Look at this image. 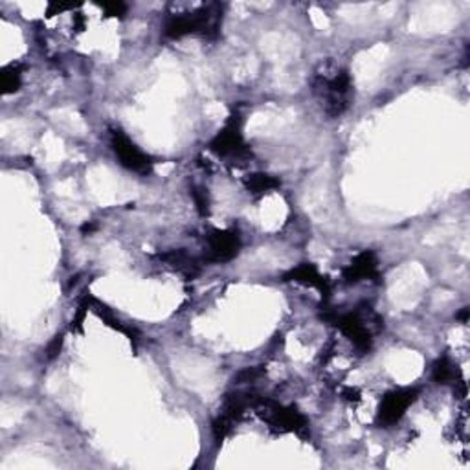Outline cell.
<instances>
[{
    "label": "cell",
    "instance_id": "cell-1",
    "mask_svg": "<svg viewBox=\"0 0 470 470\" xmlns=\"http://www.w3.org/2000/svg\"><path fill=\"white\" fill-rule=\"evenodd\" d=\"M311 87L327 118L335 119L350 111L353 104V81L343 66L333 61L320 63L312 73Z\"/></svg>",
    "mask_w": 470,
    "mask_h": 470
},
{
    "label": "cell",
    "instance_id": "cell-2",
    "mask_svg": "<svg viewBox=\"0 0 470 470\" xmlns=\"http://www.w3.org/2000/svg\"><path fill=\"white\" fill-rule=\"evenodd\" d=\"M222 22V6L208 4L195 12L173 13L164 22V37L182 39L188 35H201L204 39H217Z\"/></svg>",
    "mask_w": 470,
    "mask_h": 470
},
{
    "label": "cell",
    "instance_id": "cell-3",
    "mask_svg": "<svg viewBox=\"0 0 470 470\" xmlns=\"http://www.w3.org/2000/svg\"><path fill=\"white\" fill-rule=\"evenodd\" d=\"M333 324L338 327V331L348 338L355 350L360 353H367L374 348V335L375 331L382 329V320L381 316L371 309H357L353 312H343V314H335Z\"/></svg>",
    "mask_w": 470,
    "mask_h": 470
},
{
    "label": "cell",
    "instance_id": "cell-4",
    "mask_svg": "<svg viewBox=\"0 0 470 470\" xmlns=\"http://www.w3.org/2000/svg\"><path fill=\"white\" fill-rule=\"evenodd\" d=\"M254 410L263 423L278 434H296L300 437L309 435V420L298 408L283 406L272 399L258 397Z\"/></svg>",
    "mask_w": 470,
    "mask_h": 470
},
{
    "label": "cell",
    "instance_id": "cell-5",
    "mask_svg": "<svg viewBox=\"0 0 470 470\" xmlns=\"http://www.w3.org/2000/svg\"><path fill=\"white\" fill-rule=\"evenodd\" d=\"M210 150L217 157L228 160H244L252 155L243 136V118L239 112H234L225 123V127L215 135L210 142Z\"/></svg>",
    "mask_w": 470,
    "mask_h": 470
},
{
    "label": "cell",
    "instance_id": "cell-6",
    "mask_svg": "<svg viewBox=\"0 0 470 470\" xmlns=\"http://www.w3.org/2000/svg\"><path fill=\"white\" fill-rule=\"evenodd\" d=\"M256 399H258L256 395L243 393V391H235V393L227 395L225 403H222L220 413L217 415V419L213 420V425H212V432H213V437L217 443L225 441L230 435L232 428L243 419V415L250 408L254 410Z\"/></svg>",
    "mask_w": 470,
    "mask_h": 470
},
{
    "label": "cell",
    "instance_id": "cell-7",
    "mask_svg": "<svg viewBox=\"0 0 470 470\" xmlns=\"http://www.w3.org/2000/svg\"><path fill=\"white\" fill-rule=\"evenodd\" d=\"M111 147L123 167L143 177L151 175L153 171L151 157L145 155L135 142L129 140L126 133L119 129H111Z\"/></svg>",
    "mask_w": 470,
    "mask_h": 470
},
{
    "label": "cell",
    "instance_id": "cell-8",
    "mask_svg": "<svg viewBox=\"0 0 470 470\" xmlns=\"http://www.w3.org/2000/svg\"><path fill=\"white\" fill-rule=\"evenodd\" d=\"M241 252V235L237 228L212 230L206 235V263H228Z\"/></svg>",
    "mask_w": 470,
    "mask_h": 470
},
{
    "label": "cell",
    "instance_id": "cell-9",
    "mask_svg": "<svg viewBox=\"0 0 470 470\" xmlns=\"http://www.w3.org/2000/svg\"><path fill=\"white\" fill-rule=\"evenodd\" d=\"M419 389L415 388H399L386 393L382 397V403L379 406L377 420L382 427H393L405 417L408 408L417 401Z\"/></svg>",
    "mask_w": 470,
    "mask_h": 470
},
{
    "label": "cell",
    "instance_id": "cell-10",
    "mask_svg": "<svg viewBox=\"0 0 470 470\" xmlns=\"http://www.w3.org/2000/svg\"><path fill=\"white\" fill-rule=\"evenodd\" d=\"M345 283H360V281H377L379 272V259L371 250H364L353 258V261L343 268Z\"/></svg>",
    "mask_w": 470,
    "mask_h": 470
},
{
    "label": "cell",
    "instance_id": "cell-11",
    "mask_svg": "<svg viewBox=\"0 0 470 470\" xmlns=\"http://www.w3.org/2000/svg\"><path fill=\"white\" fill-rule=\"evenodd\" d=\"M283 280L316 289L321 294V298H329V294H331V287H329L327 278L321 276L320 270L311 263H302L296 268H290L283 276Z\"/></svg>",
    "mask_w": 470,
    "mask_h": 470
},
{
    "label": "cell",
    "instance_id": "cell-12",
    "mask_svg": "<svg viewBox=\"0 0 470 470\" xmlns=\"http://www.w3.org/2000/svg\"><path fill=\"white\" fill-rule=\"evenodd\" d=\"M158 259L186 280H195L196 276H201L203 272V261L186 250H169L160 254Z\"/></svg>",
    "mask_w": 470,
    "mask_h": 470
},
{
    "label": "cell",
    "instance_id": "cell-13",
    "mask_svg": "<svg viewBox=\"0 0 470 470\" xmlns=\"http://www.w3.org/2000/svg\"><path fill=\"white\" fill-rule=\"evenodd\" d=\"M246 191L256 195V196H263L270 191H274L281 186L280 179H276L274 175H268V173H252V175L244 177L243 181Z\"/></svg>",
    "mask_w": 470,
    "mask_h": 470
},
{
    "label": "cell",
    "instance_id": "cell-14",
    "mask_svg": "<svg viewBox=\"0 0 470 470\" xmlns=\"http://www.w3.org/2000/svg\"><path fill=\"white\" fill-rule=\"evenodd\" d=\"M456 379H458V369L454 367V364L447 357L439 358L434 366V381L437 384H451Z\"/></svg>",
    "mask_w": 470,
    "mask_h": 470
},
{
    "label": "cell",
    "instance_id": "cell-15",
    "mask_svg": "<svg viewBox=\"0 0 470 470\" xmlns=\"http://www.w3.org/2000/svg\"><path fill=\"white\" fill-rule=\"evenodd\" d=\"M22 83V68L19 65H10L3 70V78H0V85H3L4 94H13L20 89Z\"/></svg>",
    "mask_w": 470,
    "mask_h": 470
},
{
    "label": "cell",
    "instance_id": "cell-16",
    "mask_svg": "<svg viewBox=\"0 0 470 470\" xmlns=\"http://www.w3.org/2000/svg\"><path fill=\"white\" fill-rule=\"evenodd\" d=\"M191 196H193V203L196 212H199L203 217L210 215V195L208 189L204 186L195 184L191 186Z\"/></svg>",
    "mask_w": 470,
    "mask_h": 470
},
{
    "label": "cell",
    "instance_id": "cell-17",
    "mask_svg": "<svg viewBox=\"0 0 470 470\" xmlns=\"http://www.w3.org/2000/svg\"><path fill=\"white\" fill-rule=\"evenodd\" d=\"M261 375H263V369H259V367H246V369H243L237 374V377H235L237 382L235 384H252Z\"/></svg>",
    "mask_w": 470,
    "mask_h": 470
},
{
    "label": "cell",
    "instance_id": "cell-18",
    "mask_svg": "<svg viewBox=\"0 0 470 470\" xmlns=\"http://www.w3.org/2000/svg\"><path fill=\"white\" fill-rule=\"evenodd\" d=\"M102 8L105 10L109 17H123L127 13V4H123V3H105L102 4Z\"/></svg>",
    "mask_w": 470,
    "mask_h": 470
}]
</instances>
